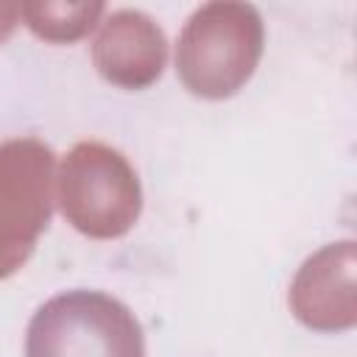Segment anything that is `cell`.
<instances>
[{"label":"cell","mask_w":357,"mask_h":357,"mask_svg":"<svg viewBox=\"0 0 357 357\" xmlns=\"http://www.w3.org/2000/svg\"><path fill=\"white\" fill-rule=\"evenodd\" d=\"M28 357H142V332L117 298L75 290L36 310Z\"/></svg>","instance_id":"1"}]
</instances>
